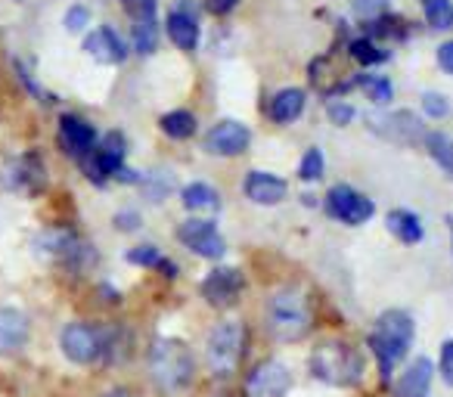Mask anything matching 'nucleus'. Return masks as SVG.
Masks as SVG:
<instances>
[{
	"label": "nucleus",
	"mask_w": 453,
	"mask_h": 397,
	"mask_svg": "<svg viewBox=\"0 0 453 397\" xmlns=\"http://www.w3.org/2000/svg\"><path fill=\"white\" fill-rule=\"evenodd\" d=\"M304 103H308V96H304L302 88H286L273 96L267 112H271V118L277 121V125H289V121H296L298 115L304 112Z\"/></svg>",
	"instance_id": "obj_21"
},
{
	"label": "nucleus",
	"mask_w": 453,
	"mask_h": 397,
	"mask_svg": "<svg viewBox=\"0 0 453 397\" xmlns=\"http://www.w3.org/2000/svg\"><path fill=\"white\" fill-rule=\"evenodd\" d=\"M246 289V277L236 267H214L205 279H202V298L211 308H230Z\"/></svg>",
	"instance_id": "obj_13"
},
{
	"label": "nucleus",
	"mask_w": 453,
	"mask_h": 397,
	"mask_svg": "<svg viewBox=\"0 0 453 397\" xmlns=\"http://www.w3.org/2000/svg\"><path fill=\"white\" fill-rule=\"evenodd\" d=\"M28 341V320L22 310L0 308V354L22 351Z\"/></svg>",
	"instance_id": "obj_20"
},
{
	"label": "nucleus",
	"mask_w": 453,
	"mask_h": 397,
	"mask_svg": "<svg viewBox=\"0 0 453 397\" xmlns=\"http://www.w3.org/2000/svg\"><path fill=\"white\" fill-rule=\"evenodd\" d=\"M4 177H7V187L22 189V193H38L44 187V162L38 152H26L7 164Z\"/></svg>",
	"instance_id": "obj_17"
},
{
	"label": "nucleus",
	"mask_w": 453,
	"mask_h": 397,
	"mask_svg": "<svg viewBox=\"0 0 453 397\" xmlns=\"http://www.w3.org/2000/svg\"><path fill=\"white\" fill-rule=\"evenodd\" d=\"M438 65L447 75H453V41H444V44L438 47Z\"/></svg>",
	"instance_id": "obj_41"
},
{
	"label": "nucleus",
	"mask_w": 453,
	"mask_h": 397,
	"mask_svg": "<svg viewBox=\"0 0 453 397\" xmlns=\"http://www.w3.org/2000/svg\"><path fill=\"white\" fill-rule=\"evenodd\" d=\"M115 227L125 230V233H134V230L140 227V215H137V211H131V209L119 211V215H115Z\"/></svg>",
	"instance_id": "obj_39"
},
{
	"label": "nucleus",
	"mask_w": 453,
	"mask_h": 397,
	"mask_svg": "<svg viewBox=\"0 0 453 397\" xmlns=\"http://www.w3.org/2000/svg\"><path fill=\"white\" fill-rule=\"evenodd\" d=\"M180 202H183V209L187 211H218L220 209V195H218V189L214 187H208V183H202V180H196V183H187L183 187V193H180Z\"/></svg>",
	"instance_id": "obj_23"
},
{
	"label": "nucleus",
	"mask_w": 453,
	"mask_h": 397,
	"mask_svg": "<svg viewBox=\"0 0 453 397\" xmlns=\"http://www.w3.org/2000/svg\"><path fill=\"white\" fill-rule=\"evenodd\" d=\"M265 326L271 339L277 341H302L314 329V310H311V298L296 286H283L267 298L265 308Z\"/></svg>",
	"instance_id": "obj_1"
},
{
	"label": "nucleus",
	"mask_w": 453,
	"mask_h": 397,
	"mask_svg": "<svg viewBox=\"0 0 453 397\" xmlns=\"http://www.w3.org/2000/svg\"><path fill=\"white\" fill-rule=\"evenodd\" d=\"M150 370L162 391H180L193 382L196 360L180 339H156L150 347Z\"/></svg>",
	"instance_id": "obj_4"
},
{
	"label": "nucleus",
	"mask_w": 453,
	"mask_h": 397,
	"mask_svg": "<svg viewBox=\"0 0 453 397\" xmlns=\"http://www.w3.org/2000/svg\"><path fill=\"white\" fill-rule=\"evenodd\" d=\"M438 370H441V378H444V382L453 388V339H444V341H441Z\"/></svg>",
	"instance_id": "obj_36"
},
{
	"label": "nucleus",
	"mask_w": 453,
	"mask_h": 397,
	"mask_svg": "<svg viewBox=\"0 0 453 397\" xmlns=\"http://www.w3.org/2000/svg\"><path fill=\"white\" fill-rule=\"evenodd\" d=\"M413 335H416V326H413V317H410L407 310L395 308V310H385V314H379L372 332L366 335V345H370L372 357H376L382 382H391V372H395V366L410 354Z\"/></svg>",
	"instance_id": "obj_2"
},
{
	"label": "nucleus",
	"mask_w": 453,
	"mask_h": 397,
	"mask_svg": "<svg viewBox=\"0 0 453 397\" xmlns=\"http://www.w3.org/2000/svg\"><path fill=\"white\" fill-rule=\"evenodd\" d=\"M59 347L72 363H94L103 354L109 351V335L100 326H90V323H69L59 335Z\"/></svg>",
	"instance_id": "obj_8"
},
{
	"label": "nucleus",
	"mask_w": 453,
	"mask_h": 397,
	"mask_svg": "<svg viewBox=\"0 0 453 397\" xmlns=\"http://www.w3.org/2000/svg\"><path fill=\"white\" fill-rule=\"evenodd\" d=\"M84 53H88L90 59H96V63H103V65H115V63H121V59L127 57L125 41H121L109 26L96 28V32H90L88 38H84Z\"/></svg>",
	"instance_id": "obj_18"
},
{
	"label": "nucleus",
	"mask_w": 453,
	"mask_h": 397,
	"mask_svg": "<svg viewBox=\"0 0 453 397\" xmlns=\"http://www.w3.org/2000/svg\"><path fill=\"white\" fill-rule=\"evenodd\" d=\"M407 28H403L401 16H376L370 19V34L366 38H403Z\"/></svg>",
	"instance_id": "obj_32"
},
{
	"label": "nucleus",
	"mask_w": 453,
	"mask_h": 397,
	"mask_svg": "<svg viewBox=\"0 0 453 397\" xmlns=\"http://www.w3.org/2000/svg\"><path fill=\"white\" fill-rule=\"evenodd\" d=\"M177 240H180L193 255L208 258V261L224 258V252H226L224 236L218 233L214 221H205V218H189V221H183L180 230H177Z\"/></svg>",
	"instance_id": "obj_10"
},
{
	"label": "nucleus",
	"mask_w": 453,
	"mask_h": 397,
	"mask_svg": "<svg viewBox=\"0 0 453 397\" xmlns=\"http://www.w3.org/2000/svg\"><path fill=\"white\" fill-rule=\"evenodd\" d=\"M323 171H326V158H323V152L317 149V146H311V149L302 156L298 177H302L304 183H314V180H320V177H323Z\"/></svg>",
	"instance_id": "obj_31"
},
{
	"label": "nucleus",
	"mask_w": 453,
	"mask_h": 397,
	"mask_svg": "<svg viewBox=\"0 0 453 397\" xmlns=\"http://www.w3.org/2000/svg\"><path fill=\"white\" fill-rule=\"evenodd\" d=\"M434 376V363L428 357H419L401 372V378L395 382V397H428Z\"/></svg>",
	"instance_id": "obj_19"
},
{
	"label": "nucleus",
	"mask_w": 453,
	"mask_h": 397,
	"mask_svg": "<svg viewBox=\"0 0 453 397\" xmlns=\"http://www.w3.org/2000/svg\"><path fill=\"white\" fill-rule=\"evenodd\" d=\"M357 88H364V94L376 106H388L391 96H395V88H391V81L385 75H357Z\"/></svg>",
	"instance_id": "obj_28"
},
{
	"label": "nucleus",
	"mask_w": 453,
	"mask_h": 397,
	"mask_svg": "<svg viewBox=\"0 0 453 397\" xmlns=\"http://www.w3.org/2000/svg\"><path fill=\"white\" fill-rule=\"evenodd\" d=\"M326 115H329V121H333V125L345 127V125H351V118H354V106H351V103H345V100H333L326 106Z\"/></svg>",
	"instance_id": "obj_35"
},
{
	"label": "nucleus",
	"mask_w": 453,
	"mask_h": 397,
	"mask_svg": "<svg viewBox=\"0 0 453 397\" xmlns=\"http://www.w3.org/2000/svg\"><path fill=\"white\" fill-rule=\"evenodd\" d=\"M246 326L236 320H224L208 332L205 341V357L214 376H230L240 366L242 351H246Z\"/></svg>",
	"instance_id": "obj_5"
},
{
	"label": "nucleus",
	"mask_w": 453,
	"mask_h": 397,
	"mask_svg": "<svg viewBox=\"0 0 453 397\" xmlns=\"http://www.w3.org/2000/svg\"><path fill=\"white\" fill-rule=\"evenodd\" d=\"M252 143V131H249L242 121L236 118H224L205 134V152L208 156H224V158H234L242 156Z\"/></svg>",
	"instance_id": "obj_12"
},
{
	"label": "nucleus",
	"mask_w": 453,
	"mask_h": 397,
	"mask_svg": "<svg viewBox=\"0 0 453 397\" xmlns=\"http://www.w3.org/2000/svg\"><path fill=\"white\" fill-rule=\"evenodd\" d=\"M158 127H162V134H168L171 140H189L196 134V115L187 112V109H174V112L162 115Z\"/></svg>",
	"instance_id": "obj_25"
},
{
	"label": "nucleus",
	"mask_w": 453,
	"mask_h": 397,
	"mask_svg": "<svg viewBox=\"0 0 453 397\" xmlns=\"http://www.w3.org/2000/svg\"><path fill=\"white\" fill-rule=\"evenodd\" d=\"M140 183L146 189V199L158 205L171 193V187H174V174H168V171H150L146 177H140Z\"/></svg>",
	"instance_id": "obj_29"
},
{
	"label": "nucleus",
	"mask_w": 453,
	"mask_h": 397,
	"mask_svg": "<svg viewBox=\"0 0 453 397\" xmlns=\"http://www.w3.org/2000/svg\"><path fill=\"white\" fill-rule=\"evenodd\" d=\"M292 372L283 360H261L246 378V397H289Z\"/></svg>",
	"instance_id": "obj_11"
},
{
	"label": "nucleus",
	"mask_w": 453,
	"mask_h": 397,
	"mask_svg": "<svg viewBox=\"0 0 453 397\" xmlns=\"http://www.w3.org/2000/svg\"><path fill=\"white\" fill-rule=\"evenodd\" d=\"M84 26H90V10L81 7V4L69 7V13H65V28H69V32H81Z\"/></svg>",
	"instance_id": "obj_37"
},
{
	"label": "nucleus",
	"mask_w": 453,
	"mask_h": 397,
	"mask_svg": "<svg viewBox=\"0 0 453 397\" xmlns=\"http://www.w3.org/2000/svg\"><path fill=\"white\" fill-rule=\"evenodd\" d=\"M422 109H426L428 118H444V115L450 112V103H447V96L428 90V94H422Z\"/></svg>",
	"instance_id": "obj_34"
},
{
	"label": "nucleus",
	"mask_w": 453,
	"mask_h": 397,
	"mask_svg": "<svg viewBox=\"0 0 453 397\" xmlns=\"http://www.w3.org/2000/svg\"><path fill=\"white\" fill-rule=\"evenodd\" d=\"M134 47H137L140 53H156V47H158L156 19H134Z\"/></svg>",
	"instance_id": "obj_30"
},
{
	"label": "nucleus",
	"mask_w": 453,
	"mask_h": 397,
	"mask_svg": "<svg viewBox=\"0 0 453 397\" xmlns=\"http://www.w3.org/2000/svg\"><path fill=\"white\" fill-rule=\"evenodd\" d=\"M311 372L335 388H354L364 378V357L348 341L326 339L311 354Z\"/></svg>",
	"instance_id": "obj_3"
},
{
	"label": "nucleus",
	"mask_w": 453,
	"mask_h": 397,
	"mask_svg": "<svg viewBox=\"0 0 453 397\" xmlns=\"http://www.w3.org/2000/svg\"><path fill=\"white\" fill-rule=\"evenodd\" d=\"M388 230L403 246H416V242H422V236H426V227H422L419 215H413V211H407V209L388 211Z\"/></svg>",
	"instance_id": "obj_22"
},
{
	"label": "nucleus",
	"mask_w": 453,
	"mask_h": 397,
	"mask_svg": "<svg viewBox=\"0 0 453 397\" xmlns=\"http://www.w3.org/2000/svg\"><path fill=\"white\" fill-rule=\"evenodd\" d=\"M366 127L376 137H382L385 143L395 146H416L419 140H426V127H422L419 115L410 109H397V112H372L366 115Z\"/></svg>",
	"instance_id": "obj_6"
},
{
	"label": "nucleus",
	"mask_w": 453,
	"mask_h": 397,
	"mask_svg": "<svg viewBox=\"0 0 453 397\" xmlns=\"http://www.w3.org/2000/svg\"><path fill=\"white\" fill-rule=\"evenodd\" d=\"M158 271H162L168 279H174V277H177V264H174V261H168V258L158 261Z\"/></svg>",
	"instance_id": "obj_42"
},
{
	"label": "nucleus",
	"mask_w": 453,
	"mask_h": 397,
	"mask_svg": "<svg viewBox=\"0 0 453 397\" xmlns=\"http://www.w3.org/2000/svg\"><path fill=\"white\" fill-rule=\"evenodd\" d=\"M165 32H168L171 44L180 50L193 53L199 47V7H196V0H177V7L171 10L168 22H165Z\"/></svg>",
	"instance_id": "obj_14"
},
{
	"label": "nucleus",
	"mask_w": 453,
	"mask_h": 397,
	"mask_svg": "<svg viewBox=\"0 0 453 397\" xmlns=\"http://www.w3.org/2000/svg\"><path fill=\"white\" fill-rule=\"evenodd\" d=\"M242 193L255 205H280L289 193V183L271 171H249L242 180Z\"/></svg>",
	"instance_id": "obj_15"
},
{
	"label": "nucleus",
	"mask_w": 453,
	"mask_h": 397,
	"mask_svg": "<svg viewBox=\"0 0 453 397\" xmlns=\"http://www.w3.org/2000/svg\"><path fill=\"white\" fill-rule=\"evenodd\" d=\"M127 261L137 267H158V261H162V252H158L156 246H137L127 252Z\"/></svg>",
	"instance_id": "obj_33"
},
{
	"label": "nucleus",
	"mask_w": 453,
	"mask_h": 397,
	"mask_svg": "<svg viewBox=\"0 0 453 397\" xmlns=\"http://www.w3.org/2000/svg\"><path fill=\"white\" fill-rule=\"evenodd\" d=\"M419 7L426 13L428 28H438V32L453 28V0H419Z\"/></svg>",
	"instance_id": "obj_26"
},
{
	"label": "nucleus",
	"mask_w": 453,
	"mask_h": 397,
	"mask_svg": "<svg viewBox=\"0 0 453 397\" xmlns=\"http://www.w3.org/2000/svg\"><path fill=\"white\" fill-rule=\"evenodd\" d=\"M326 215L345 224V227H360V224H366L376 215V205H372L370 195L357 193L348 183H335L326 193Z\"/></svg>",
	"instance_id": "obj_9"
},
{
	"label": "nucleus",
	"mask_w": 453,
	"mask_h": 397,
	"mask_svg": "<svg viewBox=\"0 0 453 397\" xmlns=\"http://www.w3.org/2000/svg\"><path fill=\"white\" fill-rule=\"evenodd\" d=\"M348 53H351V59L360 65H379L388 59V50L379 47L372 38H354L351 44H348Z\"/></svg>",
	"instance_id": "obj_27"
},
{
	"label": "nucleus",
	"mask_w": 453,
	"mask_h": 397,
	"mask_svg": "<svg viewBox=\"0 0 453 397\" xmlns=\"http://www.w3.org/2000/svg\"><path fill=\"white\" fill-rule=\"evenodd\" d=\"M422 143H426L428 156L434 158V164H438L447 177H453V137H447L444 131H428Z\"/></svg>",
	"instance_id": "obj_24"
},
{
	"label": "nucleus",
	"mask_w": 453,
	"mask_h": 397,
	"mask_svg": "<svg viewBox=\"0 0 453 397\" xmlns=\"http://www.w3.org/2000/svg\"><path fill=\"white\" fill-rule=\"evenodd\" d=\"M35 248H38L44 258L57 261L63 267H72V271H81L94 261V252L90 246L81 240V236L69 233V230H44V233L35 240Z\"/></svg>",
	"instance_id": "obj_7"
},
{
	"label": "nucleus",
	"mask_w": 453,
	"mask_h": 397,
	"mask_svg": "<svg viewBox=\"0 0 453 397\" xmlns=\"http://www.w3.org/2000/svg\"><path fill=\"white\" fill-rule=\"evenodd\" d=\"M236 4H240V0H205V10L214 16H226V13H234Z\"/></svg>",
	"instance_id": "obj_40"
},
{
	"label": "nucleus",
	"mask_w": 453,
	"mask_h": 397,
	"mask_svg": "<svg viewBox=\"0 0 453 397\" xmlns=\"http://www.w3.org/2000/svg\"><path fill=\"white\" fill-rule=\"evenodd\" d=\"M59 146H63L69 156H75L78 162L88 158L96 146L94 125H88V121L78 118V115H63V118H59Z\"/></svg>",
	"instance_id": "obj_16"
},
{
	"label": "nucleus",
	"mask_w": 453,
	"mask_h": 397,
	"mask_svg": "<svg viewBox=\"0 0 453 397\" xmlns=\"http://www.w3.org/2000/svg\"><path fill=\"white\" fill-rule=\"evenodd\" d=\"M351 4L360 16H366V19H376V16L385 10V0H351Z\"/></svg>",
	"instance_id": "obj_38"
}]
</instances>
